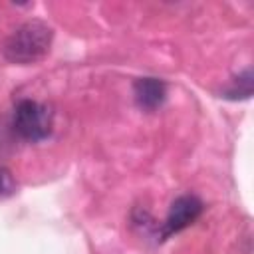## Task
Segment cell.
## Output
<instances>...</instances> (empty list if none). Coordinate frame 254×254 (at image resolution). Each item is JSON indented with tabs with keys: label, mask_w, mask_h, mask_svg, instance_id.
Returning <instances> with one entry per match:
<instances>
[{
	"label": "cell",
	"mask_w": 254,
	"mask_h": 254,
	"mask_svg": "<svg viewBox=\"0 0 254 254\" xmlns=\"http://www.w3.org/2000/svg\"><path fill=\"white\" fill-rule=\"evenodd\" d=\"M54 30L42 20H28L20 24L6 38L2 54L12 64H36L42 60L52 46Z\"/></svg>",
	"instance_id": "6da1fadb"
},
{
	"label": "cell",
	"mask_w": 254,
	"mask_h": 254,
	"mask_svg": "<svg viewBox=\"0 0 254 254\" xmlns=\"http://www.w3.org/2000/svg\"><path fill=\"white\" fill-rule=\"evenodd\" d=\"M14 129L20 137L28 141H42L50 135L54 125V113L48 105L34 101V99H22L14 107Z\"/></svg>",
	"instance_id": "7a4b0ae2"
},
{
	"label": "cell",
	"mask_w": 254,
	"mask_h": 254,
	"mask_svg": "<svg viewBox=\"0 0 254 254\" xmlns=\"http://www.w3.org/2000/svg\"><path fill=\"white\" fill-rule=\"evenodd\" d=\"M202 212V202L192 196V194H183L179 198L173 200L171 208H169V214H167V220H165V236L173 234V232H179L183 228H187L189 224H192L198 214Z\"/></svg>",
	"instance_id": "3957f363"
},
{
	"label": "cell",
	"mask_w": 254,
	"mask_h": 254,
	"mask_svg": "<svg viewBox=\"0 0 254 254\" xmlns=\"http://www.w3.org/2000/svg\"><path fill=\"white\" fill-rule=\"evenodd\" d=\"M133 95H135V101L141 109L153 111L165 101L167 87L157 77H139L133 83Z\"/></svg>",
	"instance_id": "277c9868"
},
{
	"label": "cell",
	"mask_w": 254,
	"mask_h": 254,
	"mask_svg": "<svg viewBox=\"0 0 254 254\" xmlns=\"http://www.w3.org/2000/svg\"><path fill=\"white\" fill-rule=\"evenodd\" d=\"M16 190V181L12 177V173L4 167H0V196H8Z\"/></svg>",
	"instance_id": "5b68a950"
}]
</instances>
